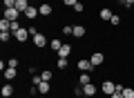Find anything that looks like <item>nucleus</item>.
Masks as SVG:
<instances>
[{"instance_id": "c756f323", "label": "nucleus", "mask_w": 134, "mask_h": 98, "mask_svg": "<svg viewBox=\"0 0 134 98\" xmlns=\"http://www.w3.org/2000/svg\"><path fill=\"white\" fill-rule=\"evenodd\" d=\"M2 5H5V9L7 7H16V0H2Z\"/></svg>"}, {"instance_id": "20e7f679", "label": "nucleus", "mask_w": 134, "mask_h": 98, "mask_svg": "<svg viewBox=\"0 0 134 98\" xmlns=\"http://www.w3.org/2000/svg\"><path fill=\"white\" fill-rule=\"evenodd\" d=\"M100 91L105 94V96H112V94L116 91V83H112V80H105V83L100 85Z\"/></svg>"}, {"instance_id": "ddd939ff", "label": "nucleus", "mask_w": 134, "mask_h": 98, "mask_svg": "<svg viewBox=\"0 0 134 98\" xmlns=\"http://www.w3.org/2000/svg\"><path fill=\"white\" fill-rule=\"evenodd\" d=\"M83 91H85L87 98H96V85L90 83V85H83Z\"/></svg>"}, {"instance_id": "9b49d317", "label": "nucleus", "mask_w": 134, "mask_h": 98, "mask_svg": "<svg viewBox=\"0 0 134 98\" xmlns=\"http://www.w3.org/2000/svg\"><path fill=\"white\" fill-rule=\"evenodd\" d=\"M36 87H38V94H43V96H47V94L52 91V85H49L47 80H40V83L36 85Z\"/></svg>"}, {"instance_id": "6e6552de", "label": "nucleus", "mask_w": 134, "mask_h": 98, "mask_svg": "<svg viewBox=\"0 0 134 98\" xmlns=\"http://www.w3.org/2000/svg\"><path fill=\"white\" fill-rule=\"evenodd\" d=\"M112 16H114V11H112L110 7H103V9L98 11V18H100V20H105V22H110Z\"/></svg>"}, {"instance_id": "393cba45", "label": "nucleus", "mask_w": 134, "mask_h": 98, "mask_svg": "<svg viewBox=\"0 0 134 98\" xmlns=\"http://www.w3.org/2000/svg\"><path fill=\"white\" fill-rule=\"evenodd\" d=\"M72 9H74V14H83V11H85V5H83L81 0H78V2H76V5L72 7Z\"/></svg>"}, {"instance_id": "2eb2a0df", "label": "nucleus", "mask_w": 134, "mask_h": 98, "mask_svg": "<svg viewBox=\"0 0 134 98\" xmlns=\"http://www.w3.org/2000/svg\"><path fill=\"white\" fill-rule=\"evenodd\" d=\"M0 94H2V98H11L14 96V85H2Z\"/></svg>"}, {"instance_id": "f3484780", "label": "nucleus", "mask_w": 134, "mask_h": 98, "mask_svg": "<svg viewBox=\"0 0 134 98\" xmlns=\"http://www.w3.org/2000/svg\"><path fill=\"white\" fill-rule=\"evenodd\" d=\"M85 33H87V29L83 27V25H74V36H76V38H83Z\"/></svg>"}, {"instance_id": "dca6fc26", "label": "nucleus", "mask_w": 134, "mask_h": 98, "mask_svg": "<svg viewBox=\"0 0 134 98\" xmlns=\"http://www.w3.org/2000/svg\"><path fill=\"white\" fill-rule=\"evenodd\" d=\"M90 83H92L90 71H81V76H78V85H90Z\"/></svg>"}, {"instance_id": "f8f14e48", "label": "nucleus", "mask_w": 134, "mask_h": 98, "mask_svg": "<svg viewBox=\"0 0 134 98\" xmlns=\"http://www.w3.org/2000/svg\"><path fill=\"white\" fill-rule=\"evenodd\" d=\"M38 9H40V16H43V18H49V16H52V11H54V7L49 5V2H43Z\"/></svg>"}, {"instance_id": "f03ea898", "label": "nucleus", "mask_w": 134, "mask_h": 98, "mask_svg": "<svg viewBox=\"0 0 134 98\" xmlns=\"http://www.w3.org/2000/svg\"><path fill=\"white\" fill-rule=\"evenodd\" d=\"M76 69H78V71H94L96 67L90 62V58H81V60L76 62Z\"/></svg>"}, {"instance_id": "6ab92c4d", "label": "nucleus", "mask_w": 134, "mask_h": 98, "mask_svg": "<svg viewBox=\"0 0 134 98\" xmlns=\"http://www.w3.org/2000/svg\"><path fill=\"white\" fill-rule=\"evenodd\" d=\"M49 47H52L54 51H56V54H58V49H60V47H63V42H60V40H58V38H52V40H49Z\"/></svg>"}, {"instance_id": "c85d7f7f", "label": "nucleus", "mask_w": 134, "mask_h": 98, "mask_svg": "<svg viewBox=\"0 0 134 98\" xmlns=\"http://www.w3.org/2000/svg\"><path fill=\"white\" fill-rule=\"evenodd\" d=\"M40 80H43V78H40V74H34V76H31V85H38Z\"/></svg>"}, {"instance_id": "4468645a", "label": "nucleus", "mask_w": 134, "mask_h": 98, "mask_svg": "<svg viewBox=\"0 0 134 98\" xmlns=\"http://www.w3.org/2000/svg\"><path fill=\"white\" fill-rule=\"evenodd\" d=\"M29 7H31V5H29V0H16V9H18L20 14H25Z\"/></svg>"}, {"instance_id": "9d476101", "label": "nucleus", "mask_w": 134, "mask_h": 98, "mask_svg": "<svg viewBox=\"0 0 134 98\" xmlns=\"http://www.w3.org/2000/svg\"><path fill=\"white\" fill-rule=\"evenodd\" d=\"M74 47L72 45H67V42H63V47L58 49V58H69V54H72Z\"/></svg>"}, {"instance_id": "473e14b6", "label": "nucleus", "mask_w": 134, "mask_h": 98, "mask_svg": "<svg viewBox=\"0 0 134 98\" xmlns=\"http://www.w3.org/2000/svg\"><path fill=\"white\" fill-rule=\"evenodd\" d=\"M38 98H47V96H43V94H40V96H38Z\"/></svg>"}, {"instance_id": "cd10ccee", "label": "nucleus", "mask_w": 134, "mask_h": 98, "mask_svg": "<svg viewBox=\"0 0 134 98\" xmlns=\"http://www.w3.org/2000/svg\"><path fill=\"white\" fill-rule=\"evenodd\" d=\"M119 2L123 7H132V9H134V0H119Z\"/></svg>"}, {"instance_id": "39448f33", "label": "nucleus", "mask_w": 134, "mask_h": 98, "mask_svg": "<svg viewBox=\"0 0 134 98\" xmlns=\"http://www.w3.org/2000/svg\"><path fill=\"white\" fill-rule=\"evenodd\" d=\"M5 18L9 20V22H14V20L20 18V11L16 9V7H7V9H5Z\"/></svg>"}, {"instance_id": "412c9836", "label": "nucleus", "mask_w": 134, "mask_h": 98, "mask_svg": "<svg viewBox=\"0 0 134 98\" xmlns=\"http://www.w3.org/2000/svg\"><path fill=\"white\" fill-rule=\"evenodd\" d=\"M56 67H58V69H67V67H69L67 58H58V60H56Z\"/></svg>"}, {"instance_id": "72a5a7b5", "label": "nucleus", "mask_w": 134, "mask_h": 98, "mask_svg": "<svg viewBox=\"0 0 134 98\" xmlns=\"http://www.w3.org/2000/svg\"><path fill=\"white\" fill-rule=\"evenodd\" d=\"M132 16H134V9H132Z\"/></svg>"}, {"instance_id": "423d86ee", "label": "nucleus", "mask_w": 134, "mask_h": 98, "mask_svg": "<svg viewBox=\"0 0 134 98\" xmlns=\"http://www.w3.org/2000/svg\"><path fill=\"white\" fill-rule=\"evenodd\" d=\"M90 62H92V65H94V67H100V65H103V62H105V56H103V54H100V51H94V54H92V56H90Z\"/></svg>"}, {"instance_id": "7ed1b4c3", "label": "nucleus", "mask_w": 134, "mask_h": 98, "mask_svg": "<svg viewBox=\"0 0 134 98\" xmlns=\"http://www.w3.org/2000/svg\"><path fill=\"white\" fill-rule=\"evenodd\" d=\"M29 36H31V33H29V29H25V27H20L18 31H14V38H16V40L20 42V45H25Z\"/></svg>"}, {"instance_id": "b1692460", "label": "nucleus", "mask_w": 134, "mask_h": 98, "mask_svg": "<svg viewBox=\"0 0 134 98\" xmlns=\"http://www.w3.org/2000/svg\"><path fill=\"white\" fill-rule=\"evenodd\" d=\"M123 98H134V87H123Z\"/></svg>"}, {"instance_id": "2f4dec72", "label": "nucleus", "mask_w": 134, "mask_h": 98, "mask_svg": "<svg viewBox=\"0 0 134 98\" xmlns=\"http://www.w3.org/2000/svg\"><path fill=\"white\" fill-rule=\"evenodd\" d=\"M76 2H78V0H63V5H65V7H74Z\"/></svg>"}, {"instance_id": "a211bd4d", "label": "nucleus", "mask_w": 134, "mask_h": 98, "mask_svg": "<svg viewBox=\"0 0 134 98\" xmlns=\"http://www.w3.org/2000/svg\"><path fill=\"white\" fill-rule=\"evenodd\" d=\"M40 78H43V80H47V83H52L54 71H52V69H43V71H40Z\"/></svg>"}, {"instance_id": "f257e3e1", "label": "nucleus", "mask_w": 134, "mask_h": 98, "mask_svg": "<svg viewBox=\"0 0 134 98\" xmlns=\"http://www.w3.org/2000/svg\"><path fill=\"white\" fill-rule=\"evenodd\" d=\"M31 42H34V47H36V49H45V47L49 45L47 36H45L43 31H38V33H36V36H31Z\"/></svg>"}, {"instance_id": "7c9ffc66", "label": "nucleus", "mask_w": 134, "mask_h": 98, "mask_svg": "<svg viewBox=\"0 0 134 98\" xmlns=\"http://www.w3.org/2000/svg\"><path fill=\"white\" fill-rule=\"evenodd\" d=\"M20 27H23V25H20V22H18V20H14V22H11V31H18V29H20Z\"/></svg>"}, {"instance_id": "5701e85b", "label": "nucleus", "mask_w": 134, "mask_h": 98, "mask_svg": "<svg viewBox=\"0 0 134 98\" xmlns=\"http://www.w3.org/2000/svg\"><path fill=\"white\" fill-rule=\"evenodd\" d=\"M74 96H76V98H85V91H83V85H76V87H74Z\"/></svg>"}, {"instance_id": "1a4fd4ad", "label": "nucleus", "mask_w": 134, "mask_h": 98, "mask_svg": "<svg viewBox=\"0 0 134 98\" xmlns=\"http://www.w3.org/2000/svg\"><path fill=\"white\" fill-rule=\"evenodd\" d=\"M16 78H18V69H16V67H7L5 69V80L11 83V80H16Z\"/></svg>"}, {"instance_id": "4be33fe9", "label": "nucleus", "mask_w": 134, "mask_h": 98, "mask_svg": "<svg viewBox=\"0 0 134 98\" xmlns=\"http://www.w3.org/2000/svg\"><path fill=\"white\" fill-rule=\"evenodd\" d=\"M9 40H11V31H0V42H5V45H7Z\"/></svg>"}, {"instance_id": "f704fd0d", "label": "nucleus", "mask_w": 134, "mask_h": 98, "mask_svg": "<svg viewBox=\"0 0 134 98\" xmlns=\"http://www.w3.org/2000/svg\"><path fill=\"white\" fill-rule=\"evenodd\" d=\"M85 98H87V96H85Z\"/></svg>"}, {"instance_id": "bb28decb", "label": "nucleus", "mask_w": 134, "mask_h": 98, "mask_svg": "<svg viewBox=\"0 0 134 98\" xmlns=\"http://www.w3.org/2000/svg\"><path fill=\"white\" fill-rule=\"evenodd\" d=\"M110 25L119 27V25H121V16H119V14H114V16H112V20H110Z\"/></svg>"}, {"instance_id": "0eeeda50", "label": "nucleus", "mask_w": 134, "mask_h": 98, "mask_svg": "<svg viewBox=\"0 0 134 98\" xmlns=\"http://www.w3.org/2000/svg\"><path fill=\"white\" fill-rule=\"evenodd\" d=\"M23 16H25V18H27V20H36V18H38V16H40V9H38V7H34V5H31V7H29V9L25 11Z\"/></svg>"}, {"instance_id": "a878e982", "label": "nucleus", "mask_w": 134, "mask_h": 98, "mask_svg": "<svg viewBox=\"0 0 134 98\" xmlns=\"http://www.w3.org/2000/svg\"><path fill=\"white\" fill-rule=\"evenodd\" d=\"M18 65H20L18 58H9V60H7V67H16V69H18Z\"/></svg>"}, {"instance_id": "aec40b11", "label": "nucleus", "mask_w": 134, "mask_h": 98, "mask_svg": "<svg viewBox=\"0 0 134 98\" xmlns=\"http://www.w3.org/2000/svg\"><path fill=\"white\" fill-rule=\"evenodd\" d=\"M60 31H63V36H74V25H65Z\"/></svg>"}]
</instances>
